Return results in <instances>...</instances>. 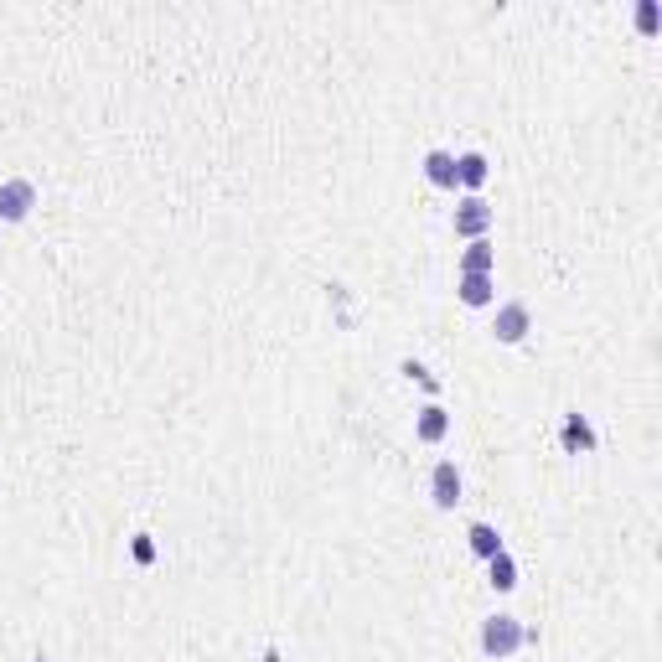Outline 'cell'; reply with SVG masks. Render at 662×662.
I'll return each instance as SVG.
<instances>
[{"label": "cell", "instance_id": "obj_1", "mask_svg": "<svg viewBox=\"0 0 662 662\" xmlns=\"http://www.w3.org/2000/svg\"><path fill=\"white\" fill-rule=\"evenodd\" d=\"M476 642H481V652H487V657L502 662V657H513L523 642H533V631H528L513 611H492L487 621H481V637H476Z\"/></svg>", "mask_w": 662, "mask_h": 662}, {"label": "cell", "instance_id": "obj_2", "mask_svg": "<svg viewBox=\"0 0 662 662\" xmlns=\"http://www.w3.org/2000/svg\"><path fill=\"white\" fill-rule=\"evenodd\" d=\"M37 207V182L32 176H6L0 182V223H26Z\"/></svg>", "mask_w": 662, "mask_h": 662}, {"label": "cell", "instance_id": "obj_3", "mask_svg": "<svg viewBox=\"0 0 662 662\" xmlns=\"http://www.w3.org/2000/svg\"><path fill=\"white\" fill-rule=\"evenodd\" d=\"M533 331V311H528V300H502L497 316H492V337L502 347H518L523 337Z\"/></svg>", "mask_w": 662, "mask_h": 662}, {"label": "cell", "instance_id": "obj_4", "mask_svg": "<svg viewBox=\"0 0 662 662\" xmlns=\"http://www.w3.org/2000/svg\"><path fill=\"white\" fill-rule=\"evenodd\" d=\"M492 223H497V213H492V202L481 197V192H466L456 202V233L466 238V244H471V238H487Z\"/></svg>", "mask_w": 662, "mask_h": 662}, {"label": "cell", "instance_id": "obj_5", "mask_svg": "<svg viewBox=\"0 0 662 662\" xmlns=\"http://www.w3.org/2000/svg\"><path fill=\"white\" fill-rule=\"evenodd\" d=\"M559 445L569 450V456H590V450L600 445V435H595V425H590L580 409H569L564 414V430H559Z\"/></svg>", "mask_w": 662, "mask_h": 662}, {"label": "cell", "instance_id": "obj_6", "mask_svg": "<svg viewBox=\"0 0 662 662\" xmlns=\"http://www.w3.org/2000/svg\"><path fill=\"white\" fill-rule=\"evenodd\" d=\"M430 497H435L440 513H450V507L461 502V466L456 461H435V471H430Z\"/></svg>", "mask_w": 662, "mask_h": 662}, {"label": "cell", "instance_id": "obj_7", "mask_svg": "<svg viewBox=\"0 0 662 662\" xmlns=\"http://www.w3.org/2000/svg\"><path fill=\"white\" fill-rule=\"evenodd\" d=\"M414 435H419V445H440L450 435V409L440 399H430L425 409L414 414Z\"/></svg>", "mask_w": 662, "mask_h": 662}, {"label": "cell", "instance_id": "obj_8", "mask_svg": "<svg viewBox=\"0 0 662 662\" xmlns=\"http://www.w3.org/2000/svg\"><path fill=\"white\" fill-rule=\"evenodd\" d=\"M487 176H492V161L481 156V150H461V156H456V187L481 192V187H487Z\"/></svg>", "mask_w": 662, "mask_h": 662}, {"label": "cell", "instance_id": "obj_9", "mask_svg": "<svg viewBox=\"0 0 662 662\" xmlns=\"http://www.w3.org/2000/svg\"><path fill=\"white\" fill-rule=\"evenodd\" d=\"M456 295H461V306H471V311L492 306V300H497V275H461Z\"/></svg>", "mask_w": 662, "mask_h": 662}, {"label": "cell", "instance_id": "obj_10", "mask_svg": "<svg viewBox=\"0 0 662 662\" xmlns=\"http://www.w3.org/2000/svg\"><path fill=\"white\" fill-rule=\"evenodd\" d=\"M461 275H497V249L492 238H471L461 249Z\"/></svg>", "mask_w": 662, "mask_h": 662}, {"label": "cell", "instance_id": "obj_11", "mask_svg": "<svg viewBox=\"0 0 662 662\" xmlns=\"http://www.w3.org/2000/svg\"><path fill=\"white\" fill-rule=\"evenodd\" d=\"M425 182L440 192H456V150H430L425 156Z\"/></svg>", "mask_w": 662, "mask_h": 662}, {"label": "cell", "instance_id": "obj_12", "mask_svg": "<svg viewBox=\"0 0 662 662\" xmlns=\"http://www.w3.org/2000/svg\"><path fill=\"white\" fill-rule=\"evenodd\" d=\"M487 585H492V590H502V595H507V590H518V559L507 554V549L487 559Z\"/></svg>", "mask_w": 662, "mask_h": 662}, {"label": "cell", "instance_id": "obj_13", "mask_svg": "<svg viewBox=\"0 0 662 662\" xmlns=\"http://www.w3.org/2000/svg\"><path fill=\"white\" fill-rule=\"evenodd\" d=\"M466 538H471V554H476L481 564H487L492 554H502V549H507V544H502V533H497L492 523H471V528H466Z\"/></svg>", "mask_w": 662, "mask_h": 662}, {"label": "cell", "instance_id": "obj_14", "mask_svg": "<svg viewBox=\"0 0 662 662\" xmlns=\"http://www.w3.org/2000/svg\"><path fill=\"white\" fill-rule=\"evenodd\" d=\"M657 26H662V6H657V0H642V6H637V32L657 37Z\"/></svg>", "mask_w": 662, "mask_h": 662}, {"label": "cell", "instance_id": "obj_15", "mask_svg": "<svg viewBox=\"0 0 662 662\" xmlns=\"http://www.w3.org/2000/svg\"><path fill=\"white\" fill-rule=\"evenodd\" d=\"M130 554H135V564H156V544H150V533L130 538Z\"/></svg>", "mask_w": 662, "mask_h": 662}, {"label": "cell", "instance_id": "obj_16", "mask_svg": "<svg viewBox=\"0 0 662 662\" xmlns=\"http://www.w3.org/2000/svg\"><path fill=\"white\" fill-rule=\"evenodd\" d=\"M399 373H404V378H414V383H425L430 394H435V378H430V368H425V363H414V357H409V363H404Z\"/></svg>", "mask_w": 662, "mask_h": 662}, {"label": "cell", "instance_id": "obj_17", "mask_svg": "<svg viewBox=\"0 0 662 662\" xmlns=\"http://www.w3.org/2000/svg\"><path fill=\"white\" fill-rule=\"evenodd\" d=\"M32 662H47V657H42V652H37V657H32Z\"/></svg>", "mask_w": 662, "mask_h": 662}]
</instances>
